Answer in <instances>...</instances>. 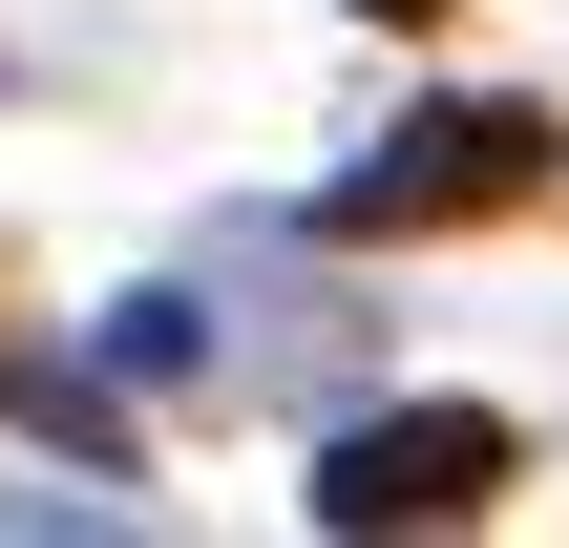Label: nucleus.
Listing matches in <instances>:
<instances>
[{
	"instance_id": "obj_5",
	"label": "nucleus",
	"mask_w": 569,
	"mask_h": 548,
	"mask_svg": "<svg viewBox=\"0 0 569 548\" xmlns=\"http://www.w3.org/2000/svg\"><path fill=\"white\" fill-rule=\"evenodd\" d=\"M359 21H443V0H359Z\"/></svg>"
},
{
	"instance_id": "obj_2",
	"label": "nucleus",
	"mask_w": 569,
	"mask_h": 548,
	"mask_svg": "<svg viewBox=\"0 0 569 548\" xmlns=\"http://www.w3.org/2000/svg\"><path fill=\"white\" fill-rule=\"evenodd\" d=\"M507 486H528V444H507L486 401H380V422H338V444H317V486H296V507H317L338 548H380V528H486Z\"/></svg>"
},
{
	"instance_id": "obj_4",
	"label": "nucleus",
	"mask_w": 569,
	"mask_h": 548,
	"mask_svg": "<svg viewBox=\"0 0 569 548\" xmlns=\"http://www.w3.org/2000/svg\"><path fill=\"white\" fill-rule=\"evenodd\" d=\"M0 528H84V548H106L127 507H106V486H0Z\"/></svg>"
},
{
	"instance_id": "obj_1",
	"label": "nucleus",
	"mask_w": 569,
	"mask_h": 548,
	"mask_svg": "<svg viewBox=\"0 0 569 548\" xmlns=\"http://www.w3.org/2000/svg\"><path fill=\"white\" fill-rule=\"evenodd\" d=\"M486 211H569V127H549V106H401V127L317 190V232H338V253L486 232Z\"/></svg>"
},
{
	"instance_id": "obj_3",
	"label": "nucleus",
	"mask_w": 569,
	"mask_h": 548,
	"mask_svg": "<svg viewBox=\"0 0 569 548\" xmlns=\"http://www.w3.org/2000/svg\"><path fill=\"white\" fill-rule=\"evenodd\" d=\"M106 380H211V296H106Z\"/></svg>"
}]
</instances>
